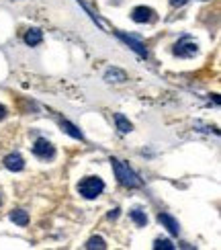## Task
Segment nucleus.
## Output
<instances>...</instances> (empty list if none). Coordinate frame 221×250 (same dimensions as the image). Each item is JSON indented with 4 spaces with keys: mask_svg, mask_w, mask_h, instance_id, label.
<instances>
[{
    "mask_svg": "<svg viewBox=\"0 0 221 250\" xmlns=\"http://www.w3.org/2000/svg\"><path fill=\"white\" fill-rule=\"evenodd\" d=\"M131 19L135 21V23H150V21L156 19V13L147 6H138V8H133Z\"/></svg>",
    "mask_w": 221,
    "mask_h": 250,
    "instance_id": "obj_4",
    "label": "nucleus"
},
{
    "mask_svg": "<svg viewBox=\"0 0 221 250\" xmlns=\"http://www.w3.org/2000/svg\"><path fill=\"white\" fill-rule=\"evenodd\" d=\"M4 117H6V109H4L2 105H0V121H2Z\"/></svg>",
    "mask_w": 221,
    "mask_h": 250,
    "instance_id": "obj_19",
    "label": "nucleus"
},
{
    "mask_svg": "<svg viewBox=\"0 0 221 250\" xmlns=\"http://www.w3.org/2000/svg\"><path fill=\"white\" fill-rule=\"evenodd\" d=\"M115 121H117V129H119L121 133H129V131H131V123L125 119L121 113H117V115H115Z\"/></svg>",
    "mask_w": 221,
    "mask_h": 250,
    "instance_id": "obj_13",
    "label": "nucleus"
},
{
    "mask_svg": "<svg viewBox=\"0 0 221 250\" xmlns=\"http://www.w3.org/2000/svg\"><path fill=\"white\" fill-rule=\"evenodd\" d=\"M86 248H107V244H104V240L100 236H94L86 242Z\"/></svg>",
    "mask_w": 221,
    "mask_h": 250,
    "instance_id": "obj_15",
    "label": "nucleus"
},
{
    "mask_svg": "<svg viewBox=\"0 0 221 250\" xmlns=\"http://www.w3.org/2000/svg\"><path fill=\"white\" fill-rule=\"evenodd\" d=\"M188 0H170V4L172 6H182V4H186Z\"/></svg>",
    "mask_w": 221,
    "mask_h": 250,
    "instance_id": "obj_17",
    "label": "nucleus"
},
{
    "mask_svg": "<svg viewBox=\"0 0 221 250\" xmlns=\"http://www.w3.org/2000/svg\"><path fill=\"white\" fill-rule=\"evenodd\" d=\"M104 80L107 82H123V80H127V74H125L123 70H117V68H113L107 72V76H104Z\"/></svg>",
    "mask_w": 221,
    "mask_h": 250,
    "instance_id": "obj_10",
    "label": "nucleus"
},
{
    "mask_svg": "<svg viewBox=\"0 0 221 250\" xmlns=\"http://www.w3.org/2000/svg\"><path fill=\"white\" fill-rule=\"evenodd\" d=\"M10 220H13L17 226H27V224H29V215H27V211H23V209H17V211L10 213Z\"/></svg>",
    "mask_w": 221,
    "mask_h": 250,
    "instance_id": "obj_12",
    "label": "nucleus"
},
{
    "mask_svg": "<svg viewBox=\"0 0 221 250\" xmlns=\"http://www.w3.org/2000/svg\"><path fill=\"white\" fill-rule=\"evenodd\" d=\"M174 54L181 56V58H191L197 54V43H193V41H188L186 37L182 41H178L176 47H174Z\"/></svg>",
    "mask_w": 221,
    "mask_h": 250,
    "instance_id": "obj_3",
    "label": "nucleus"
},
{
    "mask_svg": "<svg viewBox=\"0 0 221 250\" xmlns=\"http://www.w3.org/2000/svg\"><path fill=\"white\" fill-rule=\"evenodd\" d=\"M41 41H43V33H41L39 29H29L27 33H25V43L31 45V47H33V45H39Z\"/></svg>",
    "mask_w": 221,
    "mask_h": 250,
    "instance_id": "obj_9",
    "label": "nucleus"
},
{
    "mask_svg": "<svg viewBox=\"0 0 221 250\" xmlns=\"http://www.w3.org/2000/svg\"><path fill=\"white\" fill-rule=\"evenodd\" d=\"M33 152H35V156H39V158H51V156H54V146H51V142L41 138L35 142Z\"/></svg>",
    "mask_w": 221,
    "mask_h": 250,
    "instance_id": "obj_5",
    "label": "nucleus"
},
{
    "mask_svg": "<svg viewBox=\"0 0 221 250\" xmlns=\"http://www.w3.org/2000/svg\"><path fill=\"white\" fill-rule=\"evenodd\" d=\"M119 37H121V39L125 41V43H127V45H129V47H131V49H133V51H135V54H138V56H141V58H145V56H147L145 47H143V45L140 43L138 39H133V37H127V35H121V33H119Z\"/></svg>",
    "mask_w": 221,
    "mask_h": 250,
    "instance_id": "obj_8",
    "label": "nucleus"
},
{
    "mask_svg": "<svg viewBox=\"0 0 221 250\" xmlns=\"http://www.w3.org/2000/svg\"><path fill=\"white\" fill-rule=\"evenodd\" d=\"M61 129H64L66 133H70L72 138H76V140H84V135H82V131L76 127V125H72L70 121H61Z\"/></svg>",
    "mask_w": 221,
    "mask_h": 250,
    "instance_id": "obj_11",
    "label": "nucleus"
},
{
    "mask_svg": "<svg viewBox=\"0 0 221 250\" xmlns=\"http://www.w3.org/2000/svg\"><path fill=\"white\" fill-rule=\"evenodd\" d=\"M158 222H160L166 230L170 234H174V236H178V232H181V224H178L170 213H160V215H158Z\"/></svg>",
    "mask_w": 221,
    "mask_h": 250,
    "instance_id": "obj_6",
    "label": "nucleus"
},
{
    "mask_svg": "<svg viewBox=\"0 0 221 250\" xmlns=\"http://www.w3.org/2000/svg\"><path fill=\"white\" fill-rule=\"evenodd\" d=\"M78 191L84 199H97V197L104 191V183L99 179V176H86V179L78 185Z\"/></svg>",
    "mask_w": 221,
    "mask_h": 250,
    "instance_id": "obj_2",
    "label": "nucleus"
},
{
    "mask_svg": "<svg viewBox=\"0 0 221 250\" xmlns=\"http://www.w3.org/2000/svg\"><path fill=\"white\" fill-rule=\"evenodd\" d=\"M4 166L8 170L19 172V170L25 168V160H23V156H20V154H8L4 158Z\"/></svg>",
    "mask_w": 221,
    "mask_h": 250,
    "instance_id": "obj_7",
    "label": "nucleus"
},
{
    "mask_svg": "<svg viewBox=\"0 0 221 250\" xmlns=\"http://www.w3.org/2000/svg\"><path fill=\"white\" fill-rule=\"evenodd\" d=\"M0 203H2V197H0Z\"/></svg>",
    "mask_w": 221,
    "mask_h": 250,
    "instance_id": "obj_20",
    "label": "nucleus"
},
{
    "mask_svg": "<svg viewBox=\"0 0 221 250\" xmlns=\"http://www.w3.org/2000/svg\"><path fill=\"white\" fill-rule=\"evenodd\" d=\"M129 215H131V220L138 224V226H145V224H147V215H145L141 209H133Z\"/></svg>",
    "mask_w": 221,
    "mask_h": 250,
    "instance_id": "obj_14",
    "label": "nucleus"
},
{
    "mask_svg": "<svg viewBox=\"0 0 221 250\" xmlns=\"http://www.w3.org/2000/svg\"><path fill=\"white\" fill-rule=\"evenodd\" d=\"M117 215H119V209H113V211L109 213V220H117Z\"/></svg>",
    "mask_w": 221,
    "mask_h": 250,
    "instance_id": "obj_18",
    "label": "nucleus"
},
{
    "mask_svg": "<svg viewBox=\"0 0 221 250\" xmlns=\"http://www.w3.org/2000/svg\"><path fill=\"white\" fill-rule=\"evenodd\" d=\"M111 164H113L115 176H117L123 187H127V189H135V187L141 185V181L138 179V174H135L125 162H121L119 158H111Z\"/></svg>",
    "mask_w": 221,
    "mask_h": 250,
    "instance_id": "obj_1",
    "label": "nucleus"
},
{
    "mask_svg": "<svg viewBox=\"0 0 221 250\" xmlns=\"http://www.w3.org/2000/svg\"><path fill=\"white\" fill-rule=\"evenodd\" d=\"M154 248H156V250H160V248H164V250H174V244H172L170 240H162V238H158V240L154 242Z\"/></svg>",
    "mask_w": 221,
    "mask_h": 250,
    "instance_id": "obj_16",
    "label": "nucleus"
}]
</instances>
